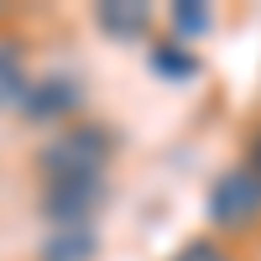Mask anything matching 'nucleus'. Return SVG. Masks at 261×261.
Returning a JSON list of instances; mask_svg holds the SVG:
<instances>
[{"instance_id": "1", "label": "nucleus", "mask_w": 261, "mask_h": 261, "mask_svg": "<svg viewBox=\"0 0 261 261\" xmlns=\"http://www.w3.org/2000/svg\"><path fill=\"white\" fill-rule=\"evenodd\" d=\"M120 136L99 120H68L37 146V172L42 178H105L115 162Z\"/></svg>"}, {"instance_id": "2", "label": "nucleus", "mask_w": 261, "mask_h": 261, "mask_svg": "<svg viewBox=\"0 0 261 261\" xmlns=\"http://www.w3.org/2000/svg\"><path fill=\"white\" fill-rule=\"evenodd\" d=\"M209 230L214 235H251L261 230V178L235 162L209 183Z\"/></svg>"}, {"instance_id": "3", "label": "nucleus", "mask_w": 261, "mask_h": 261, "mask_svg": "<svg viewBox=\"0 0 261 261\" xmlns=\"http://www.w3.org/2000/svg\"><path fill=\"white\" fill-rule=\"evenodd\" d=\"M42 214L53 230L94 225V209L105 204V178H42Z\"/></svg>"}, {"instance_id": "4", "label": "nucleus", "mask_w": 261, "mask_h": 261, "mask_svg": "<svg viewBox=\"0 0 261 261\" xmlns=\"http://www.w3.org/2000/svg\"><path fill=\"white\" fill-rule=\"evenodd\" d=\"M79 105H84L79 79H68V73H47V79H32V84H27V94H21L16 110L27 115L32 125H68V120L79 115Z\"/></svg>"}, {"instance_id": "5", "label": "nucleus", "mask_w": 261, "mask_h": 261, "mask_svg": "<svg viewBox=\"0 0 261 261\" xmlns=\"http://www.w3.org/2000/svg\"><path fill=\"white\" fill-rule=\"evenodd\" d=\"M94 27L115 42H141L151 32V6H141V0H105V6H94Z\"/></svg>"}, {"instance_id": "6", "label": "nucleus", "mask_w": 261, "mask_h": 261, "mask_svg": "<svg viewBox=\"0 0 261 261\" xmlns=\"http://www.w3.org/2000/svg\"><path fill=\"white\" fill-rule=\"evenodd\" d=\"M99 251V230L94 225H68V230H47L42 241V261H94Z\"/></svg>"}, {"instance_id": "7", "label": "nucleus", "mask_w": 261, "mask_h": 261, "mask_svg": "<svg viewBox=\"0 0 261 261\" xmlns=\"http://www.w3.org/2000/svg\"><path fill=\"white\" fill-rule=\"evenodd\" d=\"M27 63H21V42L0 37V110L6 105H21V94H27Z\"/></svg>"}, {"instance_id": "8", "label": "nucleus", "mask_w": 261, "mask_h": 261, "mask_svg": "<svg viewBox=\"0 0 261 261\" xmlns=\"http://www.w3.org/2000/svg\"><path fill=\"white\" fill-rule=\"evenodd\" d=\"M167 27H172V42L193 47L199 37H209V27H214V11H209V6H199V0H183V6H172Z\"/></svg>"}, {"instance_id": "9", "label": "nucleus", "mask_w": 261, "mask_h": 261, "mask_svg": "<svg viewBox=\"0 0 261 261\" xmlns=\"http://www.w3.org/2000/svg\"><path fill=\"white\" fill-rule=\"evenodd\" d=\"M146 58H151V68H157L162 79H193V73H199V58H193L183 42H172V37H167V42H157Z\"/></svg>"}, {"instance_id": "10", "label": "nucleus", "mask_w": 261, "mask_h": 261, "mask_svg": "<svg viewBox=\"0 0 261 261\" xmlns=\"http://www.w3.org/2000/svg\"><path fill=\"white\" fill-rule=\"evenodd\" d=\"M172 261H235V256H230V246L220 235H193V241H183L172 251Z\"/></svg>"}, {"instance_id": "11", "label": "nucleus", "mask_w": 261, "mask_h": 261, "mask_svg": "<svg viewBox=\"0 0 261 261\" xmlns=\"http://www.w3.org/2000/svg\"><path fill=\"white\" fill-rule=\"evenodd\" d=\"M246 167H251L256 178H261V125L251 130V146H246Z\"/></svg>"}]
</instances>
